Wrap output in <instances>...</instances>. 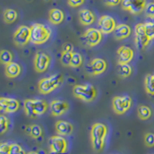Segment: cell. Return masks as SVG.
<instances>
[{"label": "cell", "instance_id": "8992f818", "mask_svg": "<svg viewBox=\"0 0 154 154\" xmlns=\"http://www.w3.org/2000/svg\"><path fill=\"white\" fill-rule=\"evenodd\" d=\"M150 39L146 35L144 23H139L135 27V43L137 49H143L148 46Z\"/></svg>", "mask_w": 154, "mask_h": 154}, {"label": "cell", "instance_id": "2e32d148", "mask_svg": "<svg viewBox=\"0 0 154 154\" xmlns=\"http://www.w3.org/2000/svg\"><path fill=\"white\" fill-rule=\"evenodd\" d=\"M56 131L60 136H68L73 131V126L66 121L59 120L56 123Z\"/></svg>", "mask_w": 154, "mask_h": 154}, {"label": "cell", "instance_id": "7c38bea8", "mask_svg": "<svg viewBox=\"0 0 154 154\" xmlns=\"http://www.w3.org/2000/svg\"><path fill=\"white\" fill-rule=\"evenodd\" d=\"M99 29L103 34L111 33L116 27V21L110 16H103L100 17L98 23Z\"/></svg>", "mask_w": 154, "mask_h": 154}, {"label": "cell", "instance_id": "6da1fadb", "mask_svg": "<svg viewBox=\"0 0 154 154\" xmlns=\"http://www.w3.org/2000/svg\"><path fill=\"white\" fill-rule=\"evenodd\" d=\"M108 129L103 123H96L93 125L91 129V143L93 149L96 152H100L103 149L105 143Z\"/></svg>", "mask_w": 154, "mask_h": 154}, {"label": "cell", "instance_id": "7bdbcfd3", "mask_svg": "<svg viewBox=\"0 0 154 154\" xmlns=\"http://www.w3.org/2000/svg\"><path fill=\"white\" fill-rule=\"evenodd\" d=\"M49 154H60V153H58V152H54V151H53V150H50V152H49Z\"/></svg>", "mask_w": 154, "mask_h": 154}, {"label": "cell", "instance_id": "8fae6325", "mask_svg": "<svg viewBox=\"0 0 154 154\" xmlns=\"http://www.w3.org/2000/svg\"><path fill=\"white\" fill-rule=\"evenodd\" d=\"M50 63V58L43 52H38L34 59V67L36 72H43L48 69Z\"/></svg>", "mask_w": 154, "mask_h": 154}, {"label": "cell", "instance_id": "d590c367", "mask_svg": "<svg viewBox=\"0 0 154 154\" xmlns=\"http://www.w3.org/2000/svg\"><path fill=\"white\" fill-rule=\"evenodd\" d=\"M145 12L148 17L154 19V2H149L146 4L145 8Z\"/></svg>", "mask_w": 154, "mask_h": 154}, {"label": "cell", "instance_id": "4dcf8cb0", "mask_svg": "<svg viewBox=\"0 0 154 154\" xmlns=\"http://www.w3.org/2000/svg\"><path fill=\"white\" fill-rule=\"evenodd\" d=\"M42 128L38 125L34 124L31 126V133H30V137L34 139H38L42 136Z\"/></svg>", "mask_w": 154, "mask_h": 154}, {"label": "cell", "instance_id": "83f0119b", "mask_svg": "<svg viewBox=\"0 0 154 154\" xmlns=\"http://www.w3.org/2000/svg\"><path fill=\"white\" fill-rule=\"evenodd\" d=\"M12 60V54L11 53V52H9V50H3L1 51V53H0V61L2 64L4 65H7L9 63H10Z\"/></svg>", "mask_w": 154, "mask_h": 154}, {"label": "cell", "instance_id": "30bf717a", "mask_svg": "<svg viewBox=\"0 0 154 154\" xmlns=\"http://www.w3.org/2000/svg\"><path fill=\"white\" fill-rule=\"evenodd\" d=\"M106 62L100 58H96L86 67V72L90 75H97L104 72L106 69Z\"/></svg>", "mask_w": 154, "mask_h": 154}, {"label": "cell", "instance_id": "7a4b0ae2", "mask_svg": "<svg viewBox=\"0 0 154 154\" xmlns=\"http://www.w3.org/2000/svg\"><path fill=\"white\" fill-rule=\"evenodd\" d=\"M63 82V76L61 74H53L49 77L43 78L38 82V91L42 94H48L61 86Z\"/></svg>", "mask_w": 154, "mask_h": 154}, {"label": "cell", "instance_id": "d4e9b609", "mask_svg": "<svg viewBox=\"0 0 154 154\" xmlns=\"http://www.w3.org/2000/svg\"><path fill=\"white\" fill-rule=\"evenodd\" d=\"M18 17L17 12L14 9H7L4 11L3 19L5 23L10 24V23H14Z\"/></svg>", "mask_w": 154, "mask_h": 154}, {"label": "cell", "instance_id": "f35d334b", "mask_svg": "<svg viewBox=\"0 0 154 154\" xmlns=\"http://www.w3.org/2000/svg\"><path fill=\"white\" fill-rule=\"evenodd\" d=\"M132 0H122L121 1V5H122V8L124 10L130 11V6H131Z\"/></svg>", "mask_w": 154, "mask_h": 154}, {"label": "cell", "instance_id": "f1b7e54d", "mask_svg": "<svg viewBox=\"0 0 154 154\" xmlns=\"http://www.w3.org/2000/svg\"><path fill=\"white\" fill-rule=\"evenodd\" d=\"M82 63V57L80 53H72V60H71V65L70 66L73 68H78L80 66Z\"/></svg>", "mask_w": 154, "mask_h": 154}, {"label": "cell", "instance_id": "5bb4252c", "mask_svg": "<svg viewBox=\"0 0 154 154\" xmlns=\"http://www.w3.org/2000/svg\"><path fill=\"white\" fill-rule=\"evenodd\" d=\"M118 55V64L122 65V64H126L129 63L133 58V50L131 48L128 46H120L117 50Z\"/></svg>", "mask_w": 154, "mask_h": 154}, {"label": "cell", "instance_id": "836d02e7", "mask_svg": "<svg viewBox=\"0 0 154 154\" xmlns=\"http://www.w3.org/2000/svg\"><path fill=\"white\" fill-rule=\"evenodd\" d=\"M10 154H26L23 147L18 143L10 144Z\"/></svg>", "mask_w": 154, "mask_h": 154}, {"label": "cell", "instance_id": "7402d4cb", "mask_svg": "<svg viewBox=\"0 0 154 154\" xmlns=\"http://www.w3.org/2000/svg\"><path fill=\"white\" fill-rule=\"evenodd\" d=\"M48 109V104L42 100H34V109L36 116L43 115Z\"/></svg>", "mask_w": 154, "mask_h": 154}, {"label": "cell", "instance_id": "277c9868", "mask_svg": "<svg viewBox=\"0 0 154 154\" xmlns=\"http://www.w3.org/2000/svg\"><path fill=\"white\" fill-rule=\"evenodd\" d=\"M72 93L76 98L89 103L94 100L96 96V90L91 84L75 85L72 89Z\"/></svg>", "mask_w": 154, "mask_h": 154}, {"label": "cell", "instance_id": "5b68a950", "mask_svg": "<svg viewBox=\"0 0 154 154\" xmlns=\"http://www.w3.org/2000/svg\"><path fill=\"white\" fill-rule=\"evenodd\" d=\"M112 104L116 113L121 115L130 109L132 106V99L129 96H115L112 99Z\"/></svg>", "mask_w": 154, "mask_h": 154}, {"label": "cell", "instance_id": "44dd1931", "mask_svg": "<svg viewBox=\"0 0 154 154\" xmlns=\"http://www.w3.org/2000/svg\"><path fill=\"white\" fill-rule=\"evenodd\" d=\"M146 6V0H132L130 12L133 15L140 14V12L145 10Z\"/></svg>", "mask_w": 154, "mask_h": 154}, {"label": "cell", "instance_id": "9c48e42d", "mask_svg": "<svg viewBox=\"0 0 154 154\" xmlns=\"http://www.w3.org/2000/svg\"><path fill=\"white\" fill-rule=\"evenodd\" d=\"M49 145L50 150L58 152L60 154H66L68 148L66 139L62 136H53L49 140Z\"/></svg>", "mask_w": 154, "mask_h": 154}, {"label": "cell", "instance_id": "ee69618b", "mask_svg": "<svg viewBox=\"0 0 154 154\" xmlns=\"http://www.w3.org/2000/svg\"><path fill=\"white\" fill-rule=\"evenodd\" d=\"M27 154H38L37 152H34V151H31V152H29Z\"/></svg>", "mask_w": 154, "mask_h": 154}, {"label": "cell", "instance_id": "f546056e", "mask_svg": "<svg viewBox=\"0 0 154 154\" xmlns=\"http://www.w3.org/2000/svg\"><path fill=\"white\" fill-rule=\"evenodd\" d=\"M72 53L73 52H68V53H62L60 62L62 65L64 66H70L71 65V60H72Z\"/></svg>", "mask_w": 154, "mask_h": 154}, {"label": "cell", "instance_id": "60d3db41", "mask_svg": "<svg viewBox=\"0 0 154 154\" xmlns=\"http://www.w3.org/2000/svg\"><path fill=\"white\" fill-rule=\"evenodd\" d=\"M121 1L122 0H105V3L109 6H116L121 3Z\"/></svg>", "mask_w": 154, "mask_h": 154}, {"label": "cell", "instance_id": "603a6c76", "mask_svg": "<svg viewBox=\"0 0 154 154\" xmlns=\"http://www.w3.org/2000/svg\"><path fill=\"white\" fill-rule=\"evenodd\" d=\"M137 114L140 119L146 120V119H149L152 116V110L149 107L146 106H140L137 109Z\"/></svg>", "mask_w": 154, "mask_h": 154}, {"label": "cell", "instance_id": "4316f807", "mask_svg": "<svg viewBox=\"0 0 154 154\" xmlns=\"http://www.w3.org/2000/svg\"><path fill=\"white\" fill-rule=\"evenodd\" d=\"M119 67L118 69V73L123 78H126V77L130 76L132 73V68L128 63L126 64H122L119 65Z\"/></svg>", "mask_w": 154, "mask_h": 154}, {"label": "cell", "instance_id": "74e56055", "mask_svg": "<svg viewBox=\"0 0 154 154\" xmlns=\"http://www.w3.org/2000/svg\"><path fill=\"white\" fill-rule=\"evenodd\" d=\"M85 0H68V4L71 7H78L84 3Z\"/></svg>", "mask_w": 154, "mask_h": 154}, {"label": "cell", "instance_id": "1f68e13d", "mask_svg": "<svg viewBox=\"0 0 154 154\" xmlns=\"http://www.w3.org/2000/svg\"><path fill=\"white\" fill-rule=\"evenodd\" d=\"M9 119L5 116H1V117H0V133H1V134H3L4 133L7 131L8 128H9Z\"/></svg>", "mask_w": 154, "mask_h": 154}, {"label": "cell", "instance_id": "d6986e66", "mask_svg": "<svg viewBox=\"0 0 154 154\" xmlns=\"http://www.w3.org/2000/svg\"><path fill=\"white\" fill-rule=\"evenodd\" d=\"M5 72L6 76L9 78H16L21 72V67L18 63L11 62L10 63L5 65Z\"/></svg>", "mask_w": 154, "mask_h": 154}, {"label": "cell", "instance_id": "e0dca14e", "mask_svg": "<svg viewBox=\"0 0 154 154\" xmlns=\"http://www.w3.org/2000/svg\"><path fill=\"white\" fill-rule=\"evenodd\" d=\"M114 37L117 40L127 38L131 34V29L126 24H120L116 27L113 31Z\"/></svg>", "mask_w": 154, "mask_h": 154}, {"label": "cell", "instance_id": "4fadbf2b", "mask_svg": "<svg viewBox=\"0 0 154 154\" xmlns=\"http://www.w3.org/2000/svg\"><path fill=\"white\" fill-rule=\"evenodd\" d=\"M19 103L16 99L1 97L0 98V109L2 112H15L18 110Z\"/></svg>", "mask_w": 154, "mask_h": 154}, {"label": "cell", "instance_id": "cb8c5ba5", "mask_svg": "<svg viewBox=\"0 0 154 154\" xmlns=\"http://www.w3.org/2000/svg\"><path fill=\"white\" fill-rule=\"evenodd\" d=\"M24 110L26 114L31 118H35L36 116L34 109V100H26L24 101Z\"/></svg>", "mask_w": 154, "mask_h": 154}, {"label": "cell", "instance_id": "3957f363", "mask_svg": "<svg viewBox=\"0 0 154 154\" xmlns=\"http://www.w3.org/2000/svg\"><path fill=\"white\" fill-rule=\"evenodd\" d=\"M31 37L30 41L35 45H40L47 42L51 35L50 29L45 25L40 23H35L30 27Z\"/></svg>", "mask_w": 154, "mask_h": 154}, {"label": "cell", "instance_id": "f6af8a7d", "mask_svg": "<svg viewBox=\"0 0 154 154\" xmlns=\"http://www.w3.org/2000/svg\"><path fill=\"white\" fill-rule=\"evenodd\" d=\"M45 1H46V2H49V0H45Z\"/></svg>", "mask_w": 154, "mask_h": 154}, {"label": "cell", "instance_id": "52a82bcc", "mask_svg": "<svg viewBox=\"0 0 154 154\" xmlns=\"http://www.w3.org/2000/svg\"><path fill=\"white\" fill-rule=\"evenodd\" d=\"M31 29L26 26H21L16 29L13 35V41L18 46H24L30 41Z\"/></svg>", "mask_w": 154, "mask_h": 154}, {"label": "cell", "instance_id": "ba28073f", "mask_svg": "<svg viewBox=\"0 0 154 154\" xmlns=\"http://www.w3.org/2000/svg\"><path fill=\"white\" fill-rule=\"evenodd\" d=\"M102 32L100 29L94 28H89V29L85 32V33L82 35V40L84 42L86 46L93 47L97 46L102 40Z\"/></svg>", "mask_w": 154, "mask_h": 154}, {"label": "cell", "instance_id": "ffe728a7", "mask_svg": "<svg viewBox=\"0 0 154 154\" xmlns=\"http://www.w3.org/2000/svg\"><path fill=\"white\" fill-rule=\"evenodd\" d=\"M49 21L54 25L60 24L64 19V13L59 9H52L49 11Z\"/></svg>", "mask_w": 154, "mask_h": 154}, {"label": "cell", "instance_id": "8d00e7d4", "mask_svg": "<svg viewBox=\"0 0 154 154\" xmlns=\"http://www.w3.org/2000/svg\"><path fill=\"white\" fill-rule=\"evenodd\" d=\"M0 154H10V144L7 143L0 144Z\"/></svg>", "mask_w": 154, "mask_h": 154}, {"label": "cell", "instance_id": "e575fe53", "mask_svg": "<svg viewBox=\"0 0 154 154\" xmlns=\"http://www.w3.org/2000/svg\"><path fill=\"white\" fill-rule=\"evenodd\" d=\"M144 142L148 147L154 146V133H146L144 137Z\"/></svg>", "mask_w": 154, "mask_h": 154}, {"label": "cell", "instance_id": "9a60e30c", "mask_svg": "<svg viewBox=\"0 0 154 154\" xmlns=\"http://www.w3.org/2000/svg\"><path fill=\"white\" fill-rule=\"evenodd\" d=\"M69 104L62 100H53L50 103L51 113L54 116H60L69 110Z\"/></svg>", "mask_w": 154, "mask_h": 154}, {"label": "cell", "instance_id": "ac0fdd59", "mask_svg": "<svg viewBox=\"0 0 154 154\" xmlns=\"http://www.w3.org/2000/svg\"><path fill=\"white\" fill-rule=\"evenodd\" d=\"M79 22L83 26H89L95 21V16L89 9H82L79 12Z\"/></svg>", "mask_w": 154, "mask_h": 154}, {"label": "cell", "instance_id": "ab89813d", "mask_svg": "<svg viewBox=\"0 0 154 154\" xmlns=\"http://www.w3.org/2000/svg\"><path fill=\"white\" fill-rule=\"evenodd\" d=\"M73 46L69 42H66L63 46V53H68V52H72Z\"/></svg>", "mask_w": 154, "mask_h": 154}, {"label": "cell", "instance_id": "b9f144b4", "mask_svg": "<svg viewBox=\"0 0 154 154\" xmlns=\"http://www.w3.org/2000/svg\"><path fill=\"white\" fill-rule=\"evenodd\" d=\"M25 131H26V134L30 135V133H31V126H26V129H25Z\"/></svg>", "mask_w": 154, "mask_h": 154}, {"label": "cell", "instance_id": "484cf974", "mask_svg": "<svg viewBox=\"0 0 154 154\" xmlns=\"http://www.w3.org/2000/svg\"><path fill=\"white\" fill-rule=\"evenodd\" d=\"M145 88L148 94L154 95V74H149L146 76Z\"/></svg>", "mask_w": 154, "mask_h": 154}, {"label": "cell", "instance_id": "d6a6232c", "mask_svg": "<svg viewBox=\"0 0 154 154\" xmlns=\"http://www.w3.org/2000/svg\"><path fill=\"white\" fill-rule=\"evenodd\" d=\"M145 25V29L146 35H148L150 41L152 38H154V23L152 22H148V23H144Z\"/></svg>", "mask_w": 154, "mask_h": 154}]
</instances>
